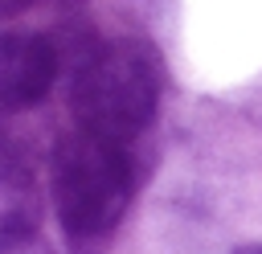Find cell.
<instances>
[{
    "mask_svg": "<svg viewBox=\"0 0 262 254\" xmlns=\"http://www.w3.org/2000/svg\"><path fill=\"white\" fill-rule=\"evenodd\" d=\"M135 193L127 143L74 131L53 152V209L74 254H102Z\"/></svg>",
    "mask_w": 262,
    "mask_h": 254,
    "instance_id": "obj_1",
    "label": "cell"
},
{
    "mask_svg": "<svg viewBox=\"0 0 262 254\" xmlns=\"http://www.w3.org/2000/svg\"><path fill=\"white\" fill-rule=\"evenodd\" d=\"M160 102V66L143 41L94 45L74 66L70 107L82 131L127 143L151 119Z\"/></svg>",
    "mask_w": 262,
    "mask_h": 254,
    "instance_id": "obj_2",
    "label": "cell"
},
{
    "mask_svg": "<svg viewBox=\"0 0 262 254\" xmlns=\"http://www.w3.org/2000/svg\"><path fill=\"white\" fill-rule=\"evenodd\" d=\"M57 74V49L41 33H0V111L37 107Z\"/></svg>",
    "mask_w": 262,
    "mask_h": 254,
    "instance_id": "obj_3",
    "label": "cell"
},
{
    "mask_svg": "<svg viewBox=\"0 0 262 254\" xmlns=\"http://www.w3.org/2000/svg\"><path fill=\"white\" fill-rule=\"evenodd\" d=\"M41 221V188L29 160L0 139V238L37 234Z\"/></svg>",
    "mask_w": 262,
    "mask_h": 254,
    "instance_id": "obj_4",
    "label": "cell"
},
{
    "mask_svg": "<svg viewBox=\"0 0 262 254\" xmlns=\"http://www.w3.org/2000/svg\"><path fill=\"white\" fill-rule=\"evenodd\" d=\"M0 254H53V250L37 234H12V238H0Z\"/></svg>",
    "mask_w": 262,
    "mask_h": 254,
    "instance_id": "obj_5",
    "label": "cell"
},
{
    "mask_svg": "<svg viewBox=\"0 0 262 254\" xmlns=\"http://www.w3.org/2000/svg\"><path fill=\"white\" fill-rule=\"evenodd\" d=\"M33 4H41V0H0V20H8V16H16V12H25V8H33Z\"/></svg>",
    "mask_w": 262,
    "mask_h": 254,
    "instance_id": "obj_6",
    "label": "cell"
},
{
    "mask_svg": "<svg viewBox=\"0 0 262 254\" xmlns=\"http://www.w3.org/2000/svg\"><path fill=\"white\" fill-rule=\"evenodd\" d=\"M41 4H53V8H74V4H82V0H41Z\"/></svg>",
    "mask_w": 262,
    "mask_h": 254,
    "instance_id": "obj_7",
    "label": "cell"
},
{
    "mask_svg": "<svg viewBox=\"0 0 262 254\" xmlns=\"http://www.w3.org/2000/svg\"><path fill=\"white\" fill-rule=\"evenodd\" d=\"M233 254H262V246H237Z\"/></svg>",
    "mask_w": 262,
    "mask_h": 254,
    "instance_id": "obj_8",
    "label": "cell"
}]
</instances>
